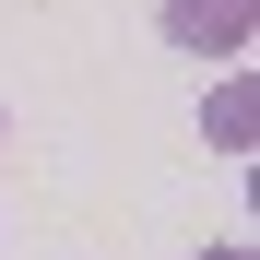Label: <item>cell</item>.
<instances>
[{
  "label": "cell",
  "mask_w": 260,
  "mask_h": 260,
  "mask_svg": "<svg viewBox=\"0 0 260 260\" xmlns=\"http://www.w3.org/2000/svg\"><path fill=\"white\" fill-rule=\"evenodd\" d=\"M166 36L201 59H237L248 36H260V0H166Z\"/></svg>",
  "instance_id": "cell-1"
},
{
  "label": "cell",
  "mask_w": 260,
  "mask_h": 260,
  "mask_svg": "<svg viewBox=\"0 0 260 260\" xmlns=\"http://www.w3.org/2000/svg\"><path fill=\"white\" fill-rule=\"evenodd\" d=\"M201 130H213L225 154H248V142H260V83H225V95L201 107Z\"/></svg>",
  "instance_id": "cell-2"
},
{
  "label": "cell",
  "mask_w": 260,
  "mask_h": 260,
  "mask_svg": "<svg viewBox=\"0 0 260 260\" xmlns=\"http://www.w3.org/2000/svg\"><path fill=\"white\" fill-rule=\"evenodd\" d=\"M201 260H248V248H201Z\"/></svg>",
  "instance_id": "cell-3"
}]
</instances>
